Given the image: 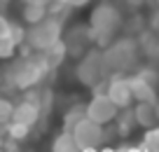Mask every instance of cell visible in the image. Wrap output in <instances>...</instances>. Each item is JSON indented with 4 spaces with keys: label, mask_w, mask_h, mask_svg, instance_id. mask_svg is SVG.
Segmentation results:
<instances>
[{
    "label": "cell",
    "mask_w": 159,
    "mask_h": 152,
    "mask_svg": "<svg viewBox=\"0 0 159 152\" xmlns=\"http://www.w3.org/2000/svg\"><path fill=\"white\" fill-rule=\"evenodd\" d=\"M49 66L40 52H26V54L12 56V61L0 70V89L5 91H26L38 87L49 77Z\"/></svg>",
    "instance_id": "1"
},
{
    "label": "cell",
    "mask_w": 159,
    "mask_h": 152,
    "mask_svg": "<svg viewBox=\"0 0 159 152\" xmlns=\"http://www.w3.org/2000/svg\"><path fill=\"white\" fill-rule=\"evenodd\" d=\"M89 33L98 49L108 47L115 40V35L124 28V16L112 0H98V5L89 12Z\"/></svg>",
    "instance_id": "2"
},
{
    "label": "cell",
    "mask_w": 159,
    "mask_h": 152,
    "mask_svg": "<svg viewBox=\"0 0 159 152\" xmlns=\"http://www.w3.org/2000/svg\"><path fill=\"white\" fill-rule=\"evenodd\" d=\"M138 42L136 38H115L108 47L101 49L105 75H131V70L138 63Z\"/></svg>",
    "instance_id": "3"
},
{
    "label": "cell",
    "mask_w": 159,
    "mask_h": 152,
    "mask_svg": "<svg viewBox=\"0 0 159 152\" xmlns=\"http://www.w3.org/2000/svg\"><path fill=\"white\" fill-rule=\"evenodd\" d=\"M61 35H63V21L56 16H45L42 21L26 28V47L28 52H45L61 42Z\"/></svg>",
    "instance_id": "4"
},
{
    "label": "cell",
    "mask_w": 159,
    "mask_h": 152,
    "mask_svg": "<svg viewBox=\"0 0 159 152\" xmlns=\"http://www.w3.org/2000/svg\"><path fill=\"white\" fill-rule=\"evenodd\" d=\"M75 77H77L80 84H84V87L94 89L98 87L101 82L108 80L103 70V59H101V49L98 47H91L84 56H80L77 63H75Z\"/></svg>",
    "instance_id": "5"
},
{
    "label": "cell",
    "mask_w": 159,
    "mask_h": 152,
    "mask_svg": "<svg viewBox=\"0 0 159 152\" xmlns=\"http://www.w3.org/2000/svg\"><path fill=\"white\" fill-rule=\"evenodd\" d=\"M73 138L77 143V147L82 152H98L103 147V143L108 140V133H105V127L91 122V119H80L73 129Z\"/></svg>",
    "instance_id": "6"
},
{
    "label": "cell",
    "mask_w": 159,
    "mask_h": 152,
    "mask_svg": "<svg viewBox=\"0 0 159 152\" xmlns=\"http://www.w3.org/2000/svg\"><path fill=\"white\" fill-rule=\"evenodd\" d=\"M61 42L66 47V54L70 59L77 61L80 56H84L91 47H94V40H91L89 26H70L63 35H61Z\"/></svg>",
    "instance_id": "7"
},
{
    "label": "cell",
    "mask_w": 159,
    "mask_h": 152,
    "mask_svg": "<svg viewBox=\"0 0 159 152\" xmlns=\"http://www.w3.org/2000/svg\"><path fill=\"white\" fill-rule=\"evenodd\" d=\"M117 113H119L117 105H115L105 94H94L84 103V117L91 119V122H96V124H101V127L112 124L115 117H117Z\"/></svg>",
    "instance_id": "8"
},
{
    "label": "cell",
    "mask_w": 159,
    "mask_h": 152,
    "mask_svg": "<svg viewBox=\"0 0 159 152\" xmlns=\"http://www.w3.org/2000/svg\"><path fill=\"white\" fill-rule=\"evenodd\" d=\"M103 94L117 105V110H126V108L134 105L129 75H110V77L105 80V91Z\"/></svg>",
    "instance_id": "9"
},
{
    "label": "cell",
    "mask_w": 159,
    "mask_h": 152,
    "mask_svg": "<svg viewBox=\"0 0 159 152\" xmlns=\"http://www.w3.org/2000/svg\"><path fill=\"white\" fill-rule=\"evenodd\" d=\"M129 84H131V96H134V103H154L159 98L157 87L150 82H145L138 75H129Z\"/></svg>",
    "instance_id": "10"
},
{
    "label": "cell",
    "mask_w": 159,
    "mask_h": 152,
    "mask_svg": "<svg viewBox=\"0 0 159 152\" xmlns=\"http://www.w3.org/2000/svg\"><path fill=\"white\" fill-rule=\"evenodd\" d=\"M40 117H42V110H40L38 105L28 103V101H24V98H21L19 103H14V113H12V122H16V124H24V127L33 129L35 124L40 122Z\"/></svg>",
    "instance_id": "11"
},
{
    "label": "cell",
    "mask_w": 159,
    "mask_h": 152,
    "mask_svg": "<svg viewBox=\"0 0 159 152\" xmlns=\"http://www.w3.org/2000/svg\"><path fill=\"white\" fill-rule=\"evenodd\" d=\"M21 94H24V101H28V103L38 105V108L42 110V115H45L47 110L52 108V101H54V94H52V89L42 87V84H38V87H30V89H26V91H21Z\"/></svg>",
    "instance_id": "12"
},
{
    "label": "cell",
    "mask_w": 159,
    "mask_h": 152,
    "mask_svg": "<svg viewBox=\"0 0 159 152\" xmlns=\"http://www.w3.org/2000/svg\"><path fill=\"white\" fill-rule=\"evenodd\" d=\"M131 113H134L136 127L145 129V131H150V129L159 127V124H157V119H154L152 103H134V105H131Z\"/></svg>",
    "instance_id": "13"
},
{
    "label": "cell",
    "mask_w": 159,
    "mask_h": 152,
    "mask_svg": "<svg viewBox=\"0 0 159 152\" xmlns=\"http://www.w3.org/2000/svg\"><path fill=\"white\" fill-rule=\"evenodd\" d=\"M45 16H47V2H24V7H21V19L28 26L42 21Z\"/></svg>",
    "instance_id": "14"
},
{
    "label": "cell",
    "mask_w": 159,
    "mask_h": 152,
    "mask_svg": "<svg viewBox=\"0 0 159 152\" xmlns=\"http://www.w3.org/2000/svg\"><path fill=\"white\" fill-rule=\"evenodd\" d=\"M112 124H115V131H117L122 138L131 136V131H134V127H136V119H134V113H131V108L119 110Z\"/></svg>",
    "instance_id": "15"
},
{
    "label": "cell",
    "mask_w": 159,
    "mask_h": 152,
    "mask_svg": "<svg viewBox=\"0 0 159 152\" xmlns=\"http://www.w3.org/2000/svg\"><path fill=\"white\" fill-rule=\"evenodd\" d=\"M52 152H82V150H80L77 143H75L73 131L63 129V131L54 138V143H52Z\"/></svg>",
    "instance_id": "16"
},
{
    "label": "cell",
    "mask_w": 159,
    "mask_h": 152,
    "mask_svg": "<svg viewBox=\"0 0 159 152\" xmlns=\"http://www.w3.org/2000/svg\"><path fill=\"white\" fill-rule=\"evenodd\" d=\"M40 54L45 56V61H47V66H49V70H56L61 63H63L66 59H68V54H66V47H63V42H56L54 47H49V49H45V52H40Z\"/></svg>",
    "instance_id": "17"
},
{
    "label": "cell",
    "mask_w": 159,
    "mask_h": 152,
    "mask_svg": "<svg viewBox=\"0 0 159 152\" xmlns=\"http://www.w3.org/2000/svg\"><path fill=\"white\" fill-rule=\"evenodd\" d=\"M80 119H84V105L73 103V105L63 113V129H68V131H70V129H73Z\"/></svg>",
    "instance_id": "18"
},
{
    "label": "cell",
    "mask_w": 159,
    "mask_h": 152,
    "mask_svg": "<svg viewBox=\"0 0 159 152\" xmlns=\"http://www.w3.org/2000/svg\"><path fill=\"white\" fill-rule=\"evenodd\" d=\"M28 133H30V129L24 127V124H16V122L5 124V136H10L12 140H26Z\"/></svg>",
    "instance_id": "19"
},
{
    "label": "cell",
    "mask_w": 159,
    "mask_h": 152,
    "mask_svg": "<svg viewBox=\"0 0 159 152\" xmlns=\"http://www.w3.org/2000/svg\"><path fill=\"white\" fill-rule=\"evenodd\" d=\"M7 38L12 40V42L16 44V47H21V44H26V28L21 24H14V21H10V30H7Z\"/></svg>",
    "instance_id": "20"
},
{
    "label": "cell",
    "mask_w": 159,
    "mask_h": 152,
    "mask_svg": "<svg viewBox=\"0 0 159 152\" xmlns=\"http://www.w3.org/2000/svg\"><path fill=\"white\" fill-rule=\"evenodd\" d=\"M12 113H14V103L7 96H0V127L12 122Z\"/></svg>",
    "instance_id": "21"
},
{
    "label": "cell",
    "mask_w": 159,
    "mask_h": 152,
    "mask_svg": "<svg viewBox=\"0 0 159 152\" xmlns=\"http://www.w3.org/2000/svg\"><path fill=\"white\" fill-rule=\"evenodd\" d=\"M16 44L12 42L10 38H0V61H10L12 56L16 54Z\"/></svg>",
    "instance_id": "22"
},
{
    "label": "cell",
    "mask_w": 159,
    "mask_h": 152,
    "mask_svg": "<svg viewBox=\"0 0 159 152\" xmlns=\"http://www.w3.org/2000/svg\"><path fill=\"white\" fill-rule=\"evenodd\" d=\"M148 28L152 30V33H159V7L148 16Z\"/></svg>",
    "instance_id": "23"
},
{
    "label": "cell",
    "mask_w": 159,
    "mask_h": 152,
    "mask_svg": "<svg viewBox=\"0 0 159 152\" xmlns=\"http://www.w3.org/2000/svg\"><path fill=\"white\" fill-rule=\"evenodd\" d=\"M56 2H63V5H68L70 10H80V7L89 5L91 0H56Z\"/></svg>",
    "instance_id": "24"
},
{
    "label": "cell",
    "mask_w": 159,
    "mask_h": 152,
    "mask_svg": "<svg viewBox=\"0 0 159 152\" xmlns=\"http://www.w3.org/2000/svg\"><path fill=\"white\" fill-rule=\"evenodd\" d=\"M126 5H129L134 12H138L143 5H148V0H126Z\"/></svg>",
    "instance_id": "25"
},
{
    "label": "cell",
    "mask_w": 159,
    "mask_h": 152,
    "mask_svg": "<svg viewBox=\"0 0 159 152\" xmlns=\"http://www.w3.org/2000/svg\"><path fill=\"white\" fill-rule=\"evenodd\" d=\"M152 110H154V119H157V124H159V98L152 103Z\"/></svg>",
    "instance_id": "26"
},
{
    "label": "cell",
    "mask_w": 159,
    "mask_h": 152,
    "mask_svg": "<svg viewBox=\"0 0 159 152\" xmlns=\"http://www.w3.org/2000/svg\"><path fill=\"white\" fill-rule=\"evenodd\" d=\"M2 138H5V127H0V147H2Z\"/></svg>",
    "instance_id": "27"
},
{
    "label": "cell",
    "mask_w": 159,
    "mask_h": 152,
    "mask_svg": "<svg viewBox=\"0 0 159 152\" xmlns=\"http://www.w3.org/2000/svg\"><path fill=\"white\" fill-rule=\"evenodd\" d=\"M21 2H49V0H21Z\"/></svg>",
    "instance_id": "28"
},
{
    "label": "cell",
    "mask_w": 159,
    "mask_h": 152,
    "mask_svg": "<svg viewBox=\"0 0 159 152\" xmlns=\"http://www.w3.org/2000/svg\"><path fill=\"white\" fill-rule=\"evenodd\" d=\"M7 2H12V0H0V5H7Z\"/></svg>",
    "instance_id": "29"
},
{
    "label": "cell",
    "mask_w": 159,
    "mask_h": 152,
    "mask_svg": "<svg viewBox=\"0 0 159 152\" xmlns=\"http://www.w3.org/2000/svg\"><path fill=\"white\" fill-rule=\"evenodd\" d=\"M157 5H159V0H157Z\"/></svg>",
    "instance_id": "30"
}]
</instances>
